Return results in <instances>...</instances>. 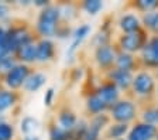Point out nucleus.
<instances>
[{
	"label": "nucleus",
	"mask_w": 158,
	"mask_h": 140,
	"mask_svg": "<svg viewBox=\"0 0 158 140\" xmlns=\"http://www.w3.org/2000/svg\"><path fill=\"white\" fill-rule=\"evenodd\" d=\"M48 137H49V140H71V134H69V132H66L65 129H62L61 126H58L56 122L49 125Z\"/></svg>",
	"instance_id": "30"
},
{
	"label": "nucleus",
	"mask_w": 158,
	"mask_h": 140,
	"mask_svg": "<svg viewBox=\"0 0 158 140\" xmlns=\"http://www.w3.org/2000/svg\"><path fill=\"white\" fill-rule=\"evenodd\" d=\"M6 36H7V28L0 24V58H3L4 55L9 54L7 44H6Z\"/></svg>",
	"instance_id": "35"
},
{
	"label": "nucleus",
	"mask_w": 158,
	"mask_h": 140,
	"mask_svg": "<svg viewBox=\"0 0 158 140\" xmlns=\"http://www.w3.org/2000/svg\"><path fill=\"white\" fill-rule=\"evenodd\" d=\"M158 133V127L152 125L144 123L141 120H137L130 127L127 134V140H155Z\"/></svg>",
	"instance_id": "10"
},
{
	"label": "nucleus",
	"mask_w": 158,
	"mask_h": 140,
	"mask_svg": "<svg viewBox=\"0 0 158 140\" xmlns=\"http://www.w3.org/2000/svg\"><path fill=\"white\" fill-rule=\"evenodd\" d=\"M116 57H117V47L116 44H107L95 48L93 53V60L100 71L107 72L110 71L116 64Z\"/></svg>",
	"instance_id": "8"
},
{
	"label": "nucleus",
	"mask_w": 158,
	"mask_h": 140,
	"mask_svg": "<svg viewBox=\"0 0 158 140\" xmlns=\"http://www.w3.org/2000/svg\"><path fill=\"white\" fill-rule=\"evenodd\" d=\"M33 71L34 70L30 67V65L19 62L13 70L7 74V77L3 79V87H6L7 89H10V91H17V92H19L20 89H23L24 82H26L27 78L31 75Z\"/></svg>",
	"instance_id": "6"
},
{
	"label": "nucleus",
	"mask_w": 158,
	"mask_h": 140,
	"mask_svg": "<svg viewBox=\"0 0 158 140\" xmlns=\"http://www.w3.org/2000/svg\"><path fill=\"white\" fill-rule=\"evenodd\" d=\"M155 95L158 96V85H157V91H155Z\"/></svg>",
	"instance_id": "44"
},
{
	"label": "nucleus",
	"mask_w": 158,
	"mask_h": 140,
	"mask_svg": "<svg viewBox=\"0 0 158 140\" xmlns=\"http://www.w3.org/2000/svg\"><path fill=\"white\" fill-rule=\"evenodd\" d=\"M37 45V62L48 64L54 61L56 54V47L51 38H38L35 43Z\"/></svg>",
	"instance_id": "12"
},
{
	"label": "nucleus",
	"mask_w": 158,
	"mask_h": 140,
	"mask_svg": "<svg viewBox=\"0 0 158 140\" xmlns=\"http://www.w3.org/2000/svg\"><path fill=\"white\" fill-rule=\"evenodd\" d=\"M140 120L144 122V123L152 125V126L158 127V108H157V104L145 106L144 109L141 110V113H140Z\"/></svg>",
	"instance_id": "24"
},
{
	"label": "nucleus",
	"mask_w": 158,
	"mask_h": 140,
	"mask_svg": "<svg viewBox=\"0 0 158 140\" xmlns=\"http://www.w3.org/2000/svg\"><path fill=\"white\" fill-rule=\"evenodd\" d=\"M134 79V74L128 72L124 70H118V68L113 67L110 71L106 72V81H110L112 83H114L116 87L122 91H130L131 89V83Z\"/></svg>",
	"instance_id": "11"
},
{
	"label": "nucleus",
	"mask_w": 158,
	"mask_h": 140,
	"mask_svg": "<svg viewBox=\"0 0 158 140\" xmlns=\"http://www.w3.org/2000/svg\"><path fill=\"white\" fill-rule=\"evenodd\" d=\"M138 60L144 70H158V36H150L138 54Z\"/></svg>",
	"instance_id": "7"
},
{
	"label": "nucleus",
	"mask_w": 158,
	"mask_h": 140,
	"mask_svg": "<svg viewBox=\"0 0 158 140\" xmlns=\"http://www.w3.org/2000/svg\"><path fill=\"white\" fill-rule=\"evenodd\" d=\"M47 83V75L41 71H33L23 85V91L27 93H34L40 91Z\"/></svg>",
	"instance_id": "20"
},
{
	"label": "nucleus",
	"mask_w": 158,
	"mask_h": 140,
	"mask_svg": "<svg viewBox=\"0 0 158 140\" xmlns=\"http://www.w3.org/2000/svg\"><path fill=\"white\" fill-rule=\"evenodd\" d=\"M131 7L137 11L144 13H150V11L158 10V0H135L131 3Z\"/></svg>",
	"instance_id": "28"
},
{
	"label": "nucleus",
	"mask_w": 158,
	"mask_h": 140,
	"mask_svg": "<svg viewBox=\"0 0 158 140\" xmlns=\"http://www.w3.org/2000/svg\"><path fill=\"white\" fill-rule=\"evenodd\" d=\"M49 4L48 0H33V6L38 7L40 10H43V9H45L47 6Z\"/></svg>",
	"instance_id": "40"
},
{
	"label": "nucleus",
	"mask_w": 158,
	"mask_h": 140,
	"mask_svg": "<svg viewBox=\"0 0 158 140\" xmlns=\"http://www.w3.org/2000/svg\"><path fill=\"white\" fill-rule=\"evenodd\" d=\"M130 125L126 123H112L107 126L105 132V139L106 140H118V139H124V136H127L128 132H130Z\"/></svg>",
	"instance_id": "21"
},
{
	"label": "nucleus",
	"mask_w": 158,
	"mask_h": 140,
	"mask_svg": "<svg viewBox=\"0 0 158 140\" xmlns=\"http://www.w3.org/2000/svg\"><path fill=\"white\" fill-rule=\"evenodd\" d=\"M83 77H85V70H83V67H75L69 71V78H71L72 82H79V81L83 79Z\"/></svg>",
	"instance_id": "37"
},
{
	"label": "nucleus",
	"mask_w": 158,
	"mask_h": 140,
	"mask_svg": "<svg viewBox=\"0 0 158 140\" xmlns=\"http://www.w3.org/2000/svg\"><path fill=\"white\" fill-rule=\"evenodd\" d=\"M155 140H158V133H157V136H155Z\"/></svg>",
	"instance_id": "45"
},
{
	"label": "nucleus",
	"mask_w": 158,
	"mask_h": 140,
	"mask_svg": "<svg viewBox=\"0 0 158 140\" xmlns=\"http://www.w3.org/2000/svg\"><path fill=\"white\" fill-rule=\"evenodd\" d=\"M95 48L102 45H107V44H112V28H106V27H100V30L92 37L90 40Z\"/></svg>",
	"instance_id": "23"
},
{
	"label": "nucleus",
	"mask_w": 158,
	"mask_h": 140,
	"mask_svg": "<svg viewBox=\"0 0 158 140\" xmlns=\"http://www.w3.org/2000/svg\"><path fill=\"white\" fill-rule=\"evenodd\" d=\"M114 67L118 68V70H124V71H128V72H133V74H134L135 71L143 70L138 57H135L133 54L118 51V50H117V57H116Z\"/></svg>",
	"instance_id": "15"
},
{
	"label": "nucleus",
	"mask_w": 158,
	"mask_h": 140,
	"mask_svg": "<svg viewBox=\"0 0 158 140\" xmlns=\"http://www.w3.org/2000/svg\"><path fill=\"white\" fill-rule=\"evenodd\" d=\"M21 100V93L17 91H10L7 88L0 89V113L3 115L4 112L16 108Z\"/></svg>",
	"instance_id": "17"
},
{
	"label": "nucleus",
	"mask_w": 158,
	"mask_h": 140,
	"mask_svg": "<svg viewBox=\"0 0 158 140\" xmlns=\"http://www.w3.org/2000/svg\"><path fill=\"white\" fill-rule=\"evenodd\" d=\"M140 20H141L143 30H145L151 36H158V10L144 13L140 17Z\"/></svg>",
	"instance_id": "22"
},
{
	"label": "nucleus",
	"mask_w": 158,
	"mask_h": 140,
	"mask_svg": "<svg viewBox=\"0 0 158 140\" xmlns=\"http://www.w3.org/2000/svg\"><path fill=\"white\" fill-rule=\"evenodd\" d=\"M118 28L122 30L123 34H131V33H138L143 30L141 20L140 17L134 13H124L118 17L117 21Z\"/></svg>",
	"instance_id": "14"
},
{
	"label": "nucleus",
	"mask_w": 158,
	"mask_h": 140,
	"mask_svg": "<svg viewBox=\"0 0 158 140\" xmlns=\"http://www.w3.org/2000/svg\"><path fill=\"white\" fill-rule=\"evenodd\" d=\"M154 77H155V79H158V70H155V72H154Z\"/></svg>",
	"instance_id": "42"
},
{
	"label": "nucleus",
	"mask_w": 158,
	"mask_h": 140,
	"mask_svg": "<svg viewBox=\"0 0 158 140\" xmlns=\"http://www.w3.org/2000/svg\"><path fill=\"white\" fill-rule=\"evenodd\" d=\"M112 123V119L109 116V113H100L96 115V116H92L90 120H89V126L92 129H96L98 132L102 133L105 129H107V126Z\"/></svg>",
	"instance_id": "27"
},
{
	"label": "nucleus",
	"mask_w": 158,
	"mask_h": 140,
	"mask_svg": "<svg viewBox=\"0 0 158 140\" xmlns=\"http://www.w3.org/2000/svg\"><path fill=\"white\" fill-rule=\"evenodd\" d=\"M95 92L109 105V108L120 99V89L110 81H103L102 83H99L95 88Z\"/></svg>",
	"instance_id": "13"
},
{
	"label": "nucleus",
	"mask_w": 158,
	"mask_h": 140,
	"mask_svg": "<svg viewBox=\"0 0 158 140\" xmlns=\"http://www.w3.org/2000/svg\"><path fill=\"white\" fill-rule=\"evenodd\" d=\"M61 23H62L61 6L49 3L45 9L40 10L35 26H34V31L38 38H51V37H55L56 28Z\"/></svg>",
	"instance_id": "1"
},
{
	"label": "nucleus",
	"mask_w": 158,
	"mask_h": 140,
	"mask_svg": "<svg viewBox=\"0 0 158 140\" xmlns=\"http://www.w3.org/2000/svg\"><path fill=\"white\" fill-rule=\"evenodd\" d=\"M88 129H89V120L79 119L78 123H76V126L69 132V134H71V140H83V137H85Z\"/></svg>",
	"instance_id": "31"
},
{
	"label": "nucleus",
	"mask_w": 158,
	"mask_h": 140,
	"mask_svg": "<svg viewBox=\"0 0 158 140\" xmlns=\"http://www.w3.org/2000/svg\"><path fill=\"white\" fill-rule=\"evenodd\" d=\"M148 33L145 30H141L138 33H131V34H122L118 36L117 41H116V47L118 51L128 54H140V51L143 50V47L145 45L148 40Z\"/></svg>",
	"instance_id": "5"
},
{
	"label": "nucleus",
	"mask_w": 158,
	"mask_h": 140,
	"mask_svg": "<svg viewBox=\"0 0 158 140\" xmlns=\"http://www.w3.org/2000/svg\"><path fill=\"white\" fill-rule=\"evenodd\" d=\"M10 19V6L4 2H0V23Z\"/></svg>",
	"instance_id": "38"
},
{
	"label": "nucleus",
	"mask_w": 158,
	"mask_h": 140,
	"mask_svg": "<svg viewBox=\"0 0 158 140\" xmlns=\"http://www.w3.org/2000/svg\"><path fill=\"white\" fill-rule=\"evenodd\" d=\"M19 61L16 60L13 54H7L3 58H0V81L3 82V79L7 77V74L16 67Z\"/></svg>",
	"instance_id": "26"
},
{
	"label": "nucleus",
	"mask_w": 158,
	"mask_h": 140,
	"mask_svg": "<svg viewBox=\"0 0 158 140\" xmlns=\"http://www.w3.org/2000/svg\"><path fill=\"white\" fill-rule=\"evenodd\" d=\"M157 108H158V104H157Z\"/></svg>",
	"instance_id": "47"
},
{
	"label": "nucleus",
	"mask_w": 158,
	"mask_h": 140,
	"mask_svg": "<svg viewBox=\"0 0 158 140\" xmlns=\"http://www.w3.org/2000/svg\"><path fill=\"white\" fill-rule=\"evenodd\" d=\"M135 98L138 99H151L157 91L155 77L148 70H140L134 74V79L131 83V89Z\"/></svg>",
	"instance_id": "4"
},
{
	"label": "nucleus",
	"mask_w": 158,
	"mask_h": 140,
	"mask_svg": "<svg viewBox=\"0 0 158 140\" xmlns=\"http://www.w3.org/2000/svg\"><path fill=\"white\" fill-rule=\"evenodd\" d=\"M61 16H62V21L64 23H71L72 20H75L78 17V6L75 4H65V6H61Z\"/></svg>",
	"instance_id": "32"
},
{
	"label": "nucleus",
	"mask_w": 158,
	"mask_h": 140,
	"mask_svg": "<svg viewBox=\"0 0 158 140\" xmlns=\"http://www.w3.org/2000/svg\"><path fill=\"white\" fill-rule=\"evenodd\" d=\"M83 140H100V132H98L96 129H92V127L89 126Z\"/></svg>",
	"instance_id": "39"
},
{
	"label": "nucleus",
	"mask_w": 158,
	"mask_h": 140,
	"mask_svg": "<svg viewBox=\"0 0 158 140\" xmlns=\"http://www.w3.org/2000/svg\"><path fill=\"white\" fill-rule=\"evenodd\" d=\"M78 120L79 119L75 112L66 106L62 108V109H59L58 115H56V125L61 126L62 129H65L66 132H71V130L76 126Z\"/></svg>",
	"instance_id": "19"
},
{
	"label": "nucleus",
	"mask_w": 158,
	"mask_h": 140,
	"mask_svg": "<svg viewBox=\"0 0 158 140\" xmlns=\"http://www.w3.org/2000/svg\"><path fill=\"white\" fill-rule=\"evenodd\" d=\"M35 43H31V44H27V45L20 47L19 50L16 51L14 57H16V60L19 61L20 64H26V65H30V67H31V64L37 62V45H35Z\"/></svg>",
	"instance_id": "18"
},
{
	"label": "nucleus",
	"mask_w": 158,
	"mask_h": 140,
	"mask_svg": "<svg viewBox=\"0 0 158 140\" xmlns=\"http://www.w3.org/2000/svg\"><path fill=\"white\" fill-rule=\"evenodd\" d=\"M72 31L73 28H71V26H69L68 23H61L59 24V27L56 28V33H55V37L56 38H61V40H64V38H68V37L72 36Z\"/></svg>",
	"instance_id": "34"
},
{
	"label": "nucleus",
	"mask_w": 158,
	"mask_h": 140,
	"mask_svg": "<svg viewBox=\"0 0 158 140\" xmlns=\"http://www.w3.org/2000/svg\"><path fill=\"white\" fill-rule=\"evenodd\" d=\"M0 89H3V82L0 81Z\"/></svg>",
	"instance_id": "43"
},
{
	"label": "nucleus",
	"mask_w": 158,
	"mask_h": 140,
	"mask_svg": "<svg viewBox=\"0 0 158 140\" xmlns=\"http://www.w3.org/2000/svg\"><path fill=\"white\" fill-rule=\"evenodd\" d=\"M7 28V36H6V44L9 54H16V51L20 47L27 45V44L35 43L38 40L35 31L33 28H30L27 23H20V24H10Z\"/></svg>",
	"instance_id": "2"
},
{
	"label": "nucleus",
	"mask_w": 158,
	"mask_h": 140,
	"mask_svg": "<svg viewBox=\"0 0 158 140\" xmlns=\"http://www.w3.org/2000/svg\"><path fill=\"white\" fill-rule=\"evenodd\" d=\"M16 137V130L14 126L9 122H2L0 123V140H14Z\"/></svg>",
	"instance_id": "33"
},
{
	"label": "nucleus",
	"mask_w": 158,
	"mask_h": 140,
	"mask_svg": "<svg viewBox=\"0 0 158 140\" xmlns=\"http://www.w3.org/2000/svg\"><path fill=\"white\" fill-rule=\"evenodd\" d=\"M90 31H92V28H90L89 24H79L78 27L73 28L72 36H71L72 41H71L68 50H66V58H69L68 64H72V61L76 57V53H78L79 47L82 45V43L89 37Z\"/></svg>",
	"instance_id": "9"
},
{
	"label": "nucleus",
	"mask_w": 158,
	"mask_h": 140,
	"mask_svg": "<svg viewBox=\"0 0 158 140\" xmlns=\"http://www.w3.org/2000/svg\"><path fill=\"white\" fill-rule=\"evenodd\" d=\"M23 140H40V136H37V134H30V136H23Z\"/></svg>",
	"instance_id": "41"
},
{
	"label": "nucleus",
	"mask_w": 158,
	"mask_h": 140,
	"mask_svg": "<svg viewBox=\"0 0 158 140\" xmlns=\"http://www.w3.org/2000/svg\"><path fill=\"white\" fill-rule=\"evenodd\" d=\"M109 116L112 122L116 123H126L130 125L133 122H137L138 117V106L134 100L127 98H120L114 105L109 108Z\"/></svg>",
	"instance_id": "3"
},
{
	"label": "nucleus",
	"mask_w": 158,
	"mask_h": 140,
	"mask_svg": "<svg viewBox=\"0 0 158 140\" xmlns=\"http://www.w3.org/2000/svg\"><path fill=\"white\" fill-rule=\"evenodd\" d=\"M40 127V120L34 116H24L20 122V130L24 136H30V134H34L37 129Z\"/></svg>",
	"instance_id": "25"
},
{
	"label": "nucleus",
	"mask_w": 158,
	"mask_h": 140,
	"mask_svg": "<svg viewBox=\"0 0 158 140\" xmlns=\"http://www.w3.org/2000/svg\"><path fill=\"white\" fill-rule=\"evenodd\" d=\"M55 96H56V92L52 87L51 88H47L45 89V93H44V105L47 108H51L54 105V100H55Z\"/></svg>",
	"instance_id": "36"
},
{
	"label": "nucleus",
	"mask_w": 158,
	"mask_h": 140,
	"mask_svg": "<svg viewBox=\"0 0 158 140\" xmlns=\"http://www.w3.org/2000/svg\"><path fill=\"white\" fill-rule=\"evenodd\" d=\"M118 140H127V139H118Z\"/></svg>",
	"instance_id": "46"
},
{
	"label": "nucleus",
	"mask_w": 158,
	"mask_h": 140,
	"mask_svg": "<svg viewBox=\"0 0 158 140\" xmlns=\"http://www.w3.org/2000/svg\"><path fill=\"white\" fill-rule=\"evenodd\" d=\"M85 106H86V112L89 113L90 117L96 116V115H100V113H107L109 112V105L99 96L95 91L86 96Z\"/></svg>",
	"instance_id": "16"
},
{
	"label": "nucleus",
	"mask_w": 158,
	"mask_h": 140,
	"mask_svg": "<svg viewBox=\"0 0 158 140\" xmlns=\"http://www.w3.org/2000/svg\"><path fill=\"white\" fill-rule=\"evenodd\" d=\"M81 9L89 16H96L98 13H100L103 9V2L102 0H83L81 3Z\"/></svg>",
	"instance_id": "29"
}]
</instances>
